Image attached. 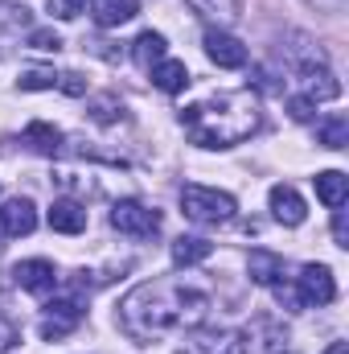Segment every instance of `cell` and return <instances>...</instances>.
<instances>
[{"mask_svg": "<svg viewBox=\"0 0 349 354\" xmlns=\"http://www.w3.org/2000/svg\"><path fill=\"white\" fill-rule=\"evenodd\" d=\"M206 313H210V292L185 276L136 284L119 301V326L136 342H157V338L177 334V330H193L206 322Z\"/></svg>", "mask_w": 349, "mask_h": 354, "instance_id": "obj_1", "label": "cell"}, {"mask_svg": "<svg viewBox=\"0 0 349 354\" xmlns=\"http://www.w3.org/2000/svg\"><path fill=\"white\" fill-rule=\"evenodd\" d=\"M259 95L251 91H214L201 103L181 107V128L197 149H230L259 128Z\"/></svg>", "mask_w": 349, "mask_h": 354, "instance_id": "obj_2", "label": "cell"}, {"mask_svg": "<svg viewBox=\"0 0 349 354\" xmlns=\"http://www.w3.org/2000/svg\"><path fill=\"white\" fill-rule=\"evenodd\" d=\"M181 210L185 218L201 223V227H222L235 218L239 202L226 194V189H210V185H185L181 189Z\"/></svg>", "mask_w": 349, "mask_h": 354, "instance_id": "obj_3", "label": "cell"}, {"mask_svg": "<svg viewBox=\"0 0 349 354\" xmlns=\"http://www.w3.org/2000/svg\"><path fill=\"white\" fill-rule=\"evenodd\" d=\"M111 227L128 239H152L161 231V210H152L136 198H123V202L111 206Z\"/></svg>", "mask_w": 349, "mask_h": 354, "instance_id": "obj_4", "label": "cell"}, {"mask_svg": "<svg viewBox=\"0 0 349 354\" xmlns=\"http://www.w3.org/2000/svg\"><path fill=\"white\" fill-rule=\"evenodd\" d=\"M296 284H300L296 292H300L304 305H333V297H337V280L325 264H304Z\"/></svg>", "mask_w": 349, "mask_h": 354, "instance_id": "obj_5", "label": "cell"}, {"mask_svg": "<svg viewBox=\"0 0 349 354\" xmlns=\"http://www.w3.org/2000/svg\"><path fill=\"white\" fill-rule=\"evenodd\" d=\"M206 54H210V62L222 66V71L247 66V46H243L235 33H226V29H206Z\"/></svg>", "mask_w": 349, "mask_h": 354, "instance_id": "obj_6", "label": "cell"}, {"mask_svg": "<svg viewBox=\"0 0 349 354\" xmlns=\"http://www.w3.org/2000/svg\"><path fill=\"white\" fill-rule=\"evenodd\" d=\"M83 322V309H79V301H50L46 305V317H41V326H37V334L46 338V342H58V338H66L74 326Z\"/></svg>", "mask_w": 349, "mask_h": 354, "instance_id": "obj_7", "label": "cell"}, {"mask_svg": "<svg viewBox=\"0 0 349 354\" xmlns=\"http://www.w3.org/2000/svg\"><path fill=\"white\" fill-rule=\"evenodd\" d=\"M12 280L25 288V292H54V284H58V268L50 264V260H21V264L12 268Z\"/></svg>", "mask_w": 349, "mask_h": 354, "instance_id": "obj_8", "label": "cell"}, {"mask_svg": "<svg viewBox=\"0 0 349 354\" xmlns=\"http://www.w3.org/2000/svg\"><path fill=\"white\" fill-rule=\"evenodd\" d=\"M267 202H271L275 223H283V227H300V223L308 218V206H304V198H300L292 185H271Z\"/></svg>", "mask_w": 349, "mask_h": 354, "instance_id": "obj_9", "label": "cell"}, {"mask_svg": "<svg viewBox=\"0 0 349 354\" xmlns=\"http://www.w3.org/2000/svg\"><path fill=\"white\" fill-rule=\"evenodd\" d=\"M0 227H4V235H12V239L33 235V231H37V206H33L29 198H8L4 210H0Z\"/></svg>", "mask_w": 349, "mask_h": 354, "instance_id": "obj_10", "label": "cell"}, {"mask_svg": "<svg viewBox=\"0 0 349 354\" xmlns=\"http://www.w3.org/2000/svg\"><path fill=\"white\" fill-rule=\"evenodd\" d=\"M251 342L243 330H214V334H201L189 342V354H247Z\"/></svg>", "mask_w": 349, "mask_h": 354, "instance_id": "obj_11", "label": "cell"}, {"mask_svg": "<svg viewBox=\"0 0 349 354\" xmlns=\"http://www.w3.org/2000/svg\"><path fill=\"white\" fill-rule=\"evenodd\" d=\"M50 227H54L58 235H79V231H87V210H83L74 198H58V202L50 206Z\"/></svg>", "mask_w": 349, "mask_h": 354, "instance_id": "obj_12", "label": "cell"}, {"mask_svg": "<svg viewBox=\"0 0 349 354\" xmlns=\"http://www.w3.org/2000/svg\"><path fill=\"white\" fill-rule=\"evenodd\" d=\"M247 272H251L255 284L271 288V284H279V276H283V256H275V252H267V248H255L251 260H247Z\"/></svg>", "mask_w": 349, "mask_h": 354, "instance_id": "obj_13", "label": "cell"}, {"mask_svg": "<svg viewBox=\"0 0 349 354\" xmlns=\"http://www.w3.org/2000/svg\"><path fill=\"white\" fill-rule=\"evenodd\" d=\"M165 50H169V41H165V33H140L136 37V46H132V62L140 66V71H152L157 62H165Z\"/></svg>", "mask_w": 349, "mask_h": 354, "instance_id": "obj_14", "label": "cell"}, {"mask_svg": "<svg viewBox=\"0 0 349 354\" xmlns=\"http://www.w3.org/2000/svg\"><path fill=\"white\" fill-rule=\"evenodd\" d=\"M312 181H317V198H321L329 210L346 206V198H349V177L341 174V169H325V174H317Z\"/></svg>", "mask_w": 349, "mask_h": 354, "instance_id": "obj_15", "label": "cell"}, {"mask_svg": "<svg viewBox=\"0 0 349 354\" xmlns=\"http://www.w3.org/2000/svg\"><path fill=\"white\" fill-rule=\"evenodd\" d=\"M304 87L308 95L304 99H312V103H321V99H337L341 95V83L333 79V71L321 62V66H304Z\"/></svg>", "mask_w": 349, "mask_h": 354, "instance_id": "obj_16", "label": "cell"}, {"mask_svg": "<svg viewBox=\"0 0 349 354\" xmlns=\"http://www.w3.org/2000/svg\"><path fill=\"white\" fill-rule=\"evenodd\" d=\"M210 252H214V243L201 239V235H181V239H173V264L177 268L201 264V260H210Z\"/></svg>", "mask_w": 349, "mask_h": 354, "instance_id": "obj_17", "label": "cell"}, {"mask_svg": "<svg viewBox=\"0 0 349 354\" xmlns=\"http://www.w3.org/2000/svg\"><path fill=\"white\" fill-rule=\"evenodd\" d=\"M25 145H29L33 153H41V157H54V153L62 149V132H58L54 124H46V120H33V124L25 128Z\"/></svg>", "mask_w": 349, "mask_h": 354, "instance_id": "obj_18", "label": "cell"}, {"mask_svg": "<svg viewBox=\"0 0 349 354\" xmlns=\"http://www.w3.org/2000/svg\"><path fill=\"white\" fill-rule=\"evenodd\" d=\"M136 12H140V4H136V0H94V21H99L103 29L128 25Z\"/></svg>", "mask_w": 349, "mask_h": 354, "instance_id": "obj_19", "label": "cell"}, {"mask_svg": "<svg viewBox=\"0 0 349 354\" xmlns=\"http://www.w3.org/2000/svg\"><path fill=\"white\" fill-rule=\"evenodd\" d=\"M152 83L165 91V95H177V91L189 87V66H185V62H177V58H165V62H157V66H152Z\"/></svg>", "mask_w": 349, "mask_h": 354, "instance_id": "obj_20", "label": "cell"}, {"mask_svg": "<svg viewBox=\"0 0 349 354\" xmlns=\"http://www.w3.org/2000/svg\"><path fill=\"white\" fill-rule=\"evenodd\" d=\"M317 145H325V149H346L349 145V120L337 111V115H329V120H321V128H317Z\"/></svg>", "mask_w": 349, "mask_h": 354, "instance_id": "obj_21", "label": "cell"}, {"mask_svg": "<svg viewBox=\"0 0 349 354\" xmlns=\"http://www.w3.org/2000/svg\"><path fill=\"white\" fill-rule=\"evenodd\" d=\"M54 87H58L54 71H25L21 75V91H54Z\"/></svg>", "mask_w": 349, "mask_h": 354, "instance_id": "obj_22", "label": "cell"}, {"mask_svg": "<svg viewBox=\"0 0 349 354\" xmlns=\"http://www.w3.org/2000/svg\"><path fill=\"white\" fill-rule=\"evenodd\" d=\"M50 12H54L58 21H74V17L87 12V0H50Z\"/></svg>", "mask_w": 349, "mask_h": 354, "instance_id": "obj_23", "label": "cell"}, {"mask_svg": "<svg viewBox=\"0 0 349 354\" xmlns=\"http://www.w3.org/2000/svg\"><path fill=\"white\" fill-rule=\"evenodd\" d=\"M29 46H33V50H50V54H58V50H62V37L50 33V29H37V33L29 37Z\"/></svg>", "mask_w": 349, "mask_h": 354, "instance_id": "obj_24", "label": "cell"}, {"mask_svg": "<svg viewBox=\"0 0 349 354\" xmlns=\"http://www.w3.org/2000/svg\"><path fill=\"white\" fill-rule=\"evenodd\" d=\"M312 107H317V103H312V99H304V95L288 99V111H292V120H300V124H304V120H312Z\"/></svg>", "mask_w": 349, "mask_h": 354, "instance_id": "obj_25", "label": "cell"}, {"mask_svg": "<svg viewBox=\"0 0 349 354\" xmlns=\"http://www.w3.org/2000/svg\"><path fill=\"white\" fill-rule=\"evenodd\" d=\"M58 87L66 91V95H87V79L74 75V71H66V75H58Z\"/></svg>", "mask_w": 349, "mask_h": 354, "instance_id": "obj_26", "label": "cell"}, {"mask_svg": "<svg viewBox=\"0 0 349 354\" xmlns=\"http://www.w3.org/2000/svg\"><path fill=\"white\" fill-rule=\"evenodd\" d=\"M333 239H337V248H349V223H346V210L341 206L333 210Z\"/></svg>", "mask_w": 349, "mask_h": 354, "instance_id": "obj_27", "label": "cell"}, {"mask_svg": "<svg viewBox=\"0 0 349 354\" xmlns=\"http://www.w3.org/2000/svg\"><path fill=\"white\" fill-rule=\"evenodd\" d=\"M12 346H17V326L8 317H0V354H8Z\"/></svg>", "mask_w": 349, "mask_h": 354, "instance_id": "obj_28", "label": "cell"}, {"mask_svg": "<svg viewBox=\"0 0 349 354\" xmlns=\"http://www.w3.org/2000/svg\"><path fill=\"white\" fill-rule=\"evenodd\" d=\"M94 120H103V124H107V120H115V99H103V103H99V111H94Z\"/></svg>", "mask_w": 349, "mask_h": 354, "instance_id": "obj_29", "label": "cell"}, {"mask_svg": "<svg viewBox=\"0 0 349 354\" xmlns=\"http://www.w3.org/2000/svg\"><path fill=\"white\" fill-rule=\"evenodd\" d=\"M312 8H321V12H341L346 8V0H308Z\"/></svg>", "mask_w": 349, "mask_h": 354, "instance_id": "obj_30", "label": "cell"}, {"mask_svg": "<svg viewBox=\"0 0 349 354\" xmlns=\"http://www.w3.org/2000/svg\"><path fill=\"white\" fill-rule=\"evenodd\" d=\"M325 354H349V346H346V342H333V346H329Z\"/></svg>", "mask_w": 349, "mask_h": 354, "instance_id": "obj_31", "label": "cell"}, {"mask_svg": "<svg viewBox=\"0 0 349 354\" xmlns=\"http://www.w3.org/2000/svg\"><path fill=\"white\" fill-rule=\"evenodd\" d=\"M271 354H279V351H271Z\"/></svg>", "mask_w": 349, "mask_h": 354, "instance_id": "obj_32", "label": "cell"}]
</instances>
